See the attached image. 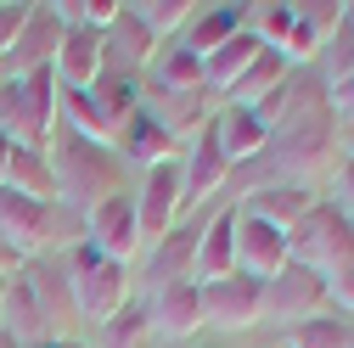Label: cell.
I'll list each match as a JSON object with an SVG mask.
<instances>
[{
    "mask_svg": "<svg viewBox=\"0 0 354 348\" xmlns=\"http://www.w3.org/2000/svg\"><path fill=\"white\" fill-rule=\"evenodd\" d=\"M51 168H57V191H62V202H79L84 213H91L96 202H107V197L124 191V163H118V152L102 146V141H84L79 129H68V124H57Z\"/></svg>",
    "mask_w": 354,
    "mask_h": 348,
    "instance_id": "6da1fadb",
    "label": "cell"
},
{
    "mask_svg": "<svg viewBox=\"0 0 354 348\" xmlns=\"http://www.w3.org/2000/svg\"><path fill=\"white\" fill-rule=\"evenodd\" d=\"M332 118H337L332 107H315V113H304V118H292V124L276 129L270 152H264V157H276V180L309 186L315 174L332 168V157H337V124Z\"/></svg>",
    "mask_w": 354,
    "mask_h": 348,
    "instance_id": "7a4b0ae2",
    "label": "cell"
},
{
    "mask_svg": "<svg viewBox=\"0 0 354 348\" xmlns=\"http://www.w3.org/2000/svg\"><path fill=\"white\" fill-rule=\"evenodd\" d=\"M68 292H73V315L91 320V326L113 320L124 303L136 298V292H129V264L102 258L91 242H79V247L68 253Z\"/></svg>",
    "mask_w": 354,
    "mask_h": 348,
    "instance_id": "3957f363",
    "label": "cell"
},
{
    "mask_svg": "<svg viewBox=\"0 0 354 348\" xmlns=\"http://www.w3.org/2000/svg\"><path fill=\"white\" fill-rule=\"evenodd\" d=\"M287 247H292V264H309L332 276L337 264H348L354 258V220L337 208V202H315L304 213V220L287 231Z\"/></svg>",
    "mask_w": 354,
    "mask_h": 348,
    "instance_id": "277c9868",
    "label": "cell"
},
{
    "mask_svg": "<svg viewBox=\"0 0 354 348\" xmlns=\"http://www.w3.org/2000/svg\"><path fill=\"white\" fill-rule=\"evenodd\" d=\"M197 292H203V331L242 337V331L264 326V281L231 270L219 281H197Z\"/></svg>",
    "mask_w": 354,
    "mask_h": 348,
    "instance_id": "5b68a950",
    "label": "cell"
},
{
    "mask_svg": "<svg viewBox=\"0 0 354 348\" xmlns=\"http://www.w3.org/2000/svg\"><path fill=\"white\" fill-rule=\"evenodd\" d=\"M332 309V298H326V276L321 270H309V264H281V276L264 281V320H276V326H304V320H315Z\"/></svg>",
    "mask_w": 354,
    "mask_h": 348,
    "instance_id": "8992f818",
    "label": "cell"
},
{
    "mask_svg": "<svg viewBox=\"0 0 354 348\" xmlns=\"http://www.w3.org/2000/svg\"><path fill=\"white\" fill-rule=\"evenodd\" d=\"M84 242L113 264H129L147 242H141V213H136V191H118L107 202H96L84 213Z\"/></svg>",
    "mask_w": 354,
    "mask_h": 348,
    "instance_id": "52a82bcc",
    "label": "cell"
},
{
    "mask_svg": "<svg viewBox=\"0 0 354 348\" xmlns=\"http://www.w3.org/2000/svg\"><path fill=\"white\" fill-rule=\"evenodd\" d=\"M57 225H62L57 202H28V197H17V191H0V242H6L12 258H28V253L57 247V242H62Z\"/></svg>",
    "mask_w": 354,
    "mask_h": 348,
    "instance_id": "ba28073f",
    "label": "cell"
},
{
    "mask_svg": "<svg viewBox=\"0 0 354 348\" xmlns=\"http://www.w3.org/2000/svg\"><path fill=\"white\" fill-rule=\"evenodd\" d=\"M0 331H6V337H17L23 348L57 342L51 315H46V303H39V287H34L28 264H17V270L6 276V287H0Z\"/></svg>",
    "mask_w": 354,
    "mask_h": 348,
    "instance_id": "9c48e42d",
    "label": "cell"
},
{
    "mask_svg": "<svg viewBox=\"0 0 354 348\" xmlns=\"http://www.w3.org/2000/svg\"><path fill=\"white\" fill-rule=\"evenodd\" d=\"M180 208H186V197H180V157L147 168V174H141V191H136L141 242H147V247H158L174 225H180Z\"/></svg>",
    "mask_w": 354,
    "mask_h": 348,
    "instance_id": "30bf717a",
    "label": "cell"
},
{
    "mask_svg": "<svg viewBox=\"0 0 354 348\" xmlns=\"http://www.w3.org/2000/svg\"><path fill=\"white\" fill-rule=\"evenodd\" d=\"M57 84L62 90H91L107 73V28L91 23H62V46H57Z\"/></svg>",
    "mask_w": 354,
    "mask_h": 348,
    "instance_id": "8fae6325",
    "label": "cell"
},
{
    "mask_svg": "<svg viewBox=\"0 0 354 348\" xmlns=\"http://www.w3.org/2000/svg\"><path fill=\"white\" fill-rule=\"evenodd\" d=\"M208 135H214L219 152H225L231 174L264 163V152H270V129L259 124L253 107H231V102H219V113H214V124H208Z\"/></svg>",
    "mask_w": 354,
    "mask_h": 348,
    "instance_id": "7c38bea8",
    "label": "cell"
},
{
    "mask_svg": "<svg viewBox=\"0 0 354 348\" xmlns=\"http://www.w3.org/2000/svg\"><path fill=\"white\" fill-rule=\"evenodd\" d=\"M287 258H292L287 231L270 225V220H259V213H242L236 208V270L253 276V281H270V276H281Z\"/></svg>",
    "mask_w": 354,
    "mask_h": 348,
    "instance_id": "4fadbf2b",
    "label": "cell"
},
{
    "mask_svg": "<svg viewBox=\"0 0 354 348\" xmlns=\"http://www.w3.org/2000/svg\"><path fill=\"white\" fill-rule=\"evenodd\" d=\"M147 309H152V337H169V342H192L203 331V292L197 281H169L147 298Z\"/></svg>",
    "mask_w": 354,
    "mask_h": 348,
    "instance_id": "5bb4252c",
    "label": "cell"
},
{
    "mask_svg": "<svg viewBox=\"0 0 354 348\" xmlns=\"http://www.w3.org/2000/svg\"><path fill=\"white\" fill-rule=\"evenodd\" d=\"M225 186H231V163L214 146V135L203 129V135H192V152H180V197H186V208H203Z\"/></svg>",
    "mask_w": 354,
    "mask_h": 348,
    "instance_id": "9a60e30c",
    "label": "cell"
},
{
    "mask_svg": "<svg viewBox=\"0 0 354 348\" xmlns=\"http://www.w3.org/2000/svg\"><path fill=\"white\" fill-rule=\"evenodd\" d=\"M57 46H62V17H57V6H34L23 39L0 57V62H6V79H23V73L51 68V62H57Z\"/></svg>",
    "mask_w": 354,
    "mask_h": 348,
    "instance_id": "2e32d148",
    "label": "cell"
},
{
    "mask_svg": "<svg viewBox=\"0 0 354 348\" xmlns=\"http://www.w3.org/2000/svg\"><path fill=\"white\" fill-rule=\"evenodd\" d=\"M236 208H242V213H259V220H270V225H281V231H292L304 213L315 208V191L298 186V180H276V174H270V180H264L259 191H248Z\"/></svg>",
    "mask_w": 354,
    "mask_h": 348,
    "instance_id": "e0dca14e",
    "label": "cell"
},
{
    "mask_svg": "<svg viewBox=\"0 0 354 348\" xmlns=\"http://www.w3.org/2000/svg\"><path fill=\"white\" fill-rule=\"evenodd\" d=\"M152 57H158V39L129 17V6L113 17V28H107V73H129V79H141L147 68H152Z\"/></svg>",
    "mask_w": 354,
    "mask_h": 348,
    "instance_id": "ac0fdd59",
    "label": "cell"
},
{
    "mask_svg": "<svg viewBox=\"0 0 354 348\" xmlns=\"http://www.w3.org/2000/svg\"><path fill=\"white\" fill-rule=\"evenodd\" d=\"M113 146H118L129 163H141V168H158V163H174V157H180V141H174L147 107L118 129V141H113Z\"/></svg>",
    "mask_w": 354,
    "mask_h": 348,
    "instance_id": "d6986e66",
    "label": "cell"
},
{
    "mask_svg": "<svg viewBox=\"0 0 354 348\" xmlns=\"http://www.w3.org/2000/svg\"><path fill=\"white\" fill-rule=\"evenodd\" d=\"M84 96H91V107H96V118H102V129H107V141H118V129L141 113V79H129V73H102Z\"/></svg>",
    "mask_w": 354,
    "mask_h": 348,
    "instance_id": "ffe728a7",
    "label": "cell"
},
{
    "mask_svg": "<svg viewBox=\"0 0 354 348\" xmlns=\"http://www.w3.org/2000/svg\"><path fill=\"white\" fill-rule=\"evenodd\" d=\"M236 270V208H219L203 242H197V264H192V281H219Z\"/></svg>",
    "mask_w": 354,
    "mask_h": 348,
    "instance_id": "44dd1931",
    "label": "cell"
},
{
    "mask_svg": "<svg viewBox=\"0 0 354 348\" xmlns=\"http://www.w3.org/2000/svg\"><path fill=\"white\" fill-rule=\"evenodd\" d=\"M208 220H192V225H174L158 247H152V292L169 287V281H186L192 264H197V242H203Z\"/></svg>",
    "mask_w": 354,
    "mask_h": 348,
    "instance_id": "7402d4cb",
    "label": "cell"
},
{
    "mask_svg": "<svg viewBox=\"0 0 354 348\" xmlns=\"http://www.w3.org/2000/svg\"><path fill=\"white\" fill-rule=\"evenodd\" d=\"M0 191H17V197H28V202H62L51 152L17 146V152H12V168H6V186H0Z\"/></svg>",
    "mask_w": 354,
    "mask_h": 348,
    "instance_id": "603a6c76",
    "label": "cell"
},
{
    "mask_svg": "<svg viewBox=\"0 0 354 348\" xmlns=\"http://www.w3.org/2000/svg\"><path fill=\"white\" fill-rule=\"evenodd\" d=\"M248 28V6H203L197 17H192V28L180 34V46L192 51V57H214L225 39H236Z\"/></svg>",
    "mask_w": 354,
    "mask_h": 348,
    "instance_id": "cb8c5ba5",
    "label": "cell"
},
{
    "mask_svg": "<svg viewBox=\"0 0 354 348\" xmlns=\"http://www.w3.org/2000/svg\"><path fill=\"white\" fill-rule=\"evenodd\" d=\"M259 51H264V46H259V34H253V28H242V34H236V39H225V46H219L214 57H203V84H208L214 96H225L231 84L253 68V57H259Z\"/></svg>",
    "mask_w": 354,
    "mask_h": 348,
    "instance_id": "d4e9b609",
    "label": "cell"
},
{
    "mask_svg": "<svg viewBox=\"0 0 354 348\" xmlns=\"http://www.w3.org/2000/svg\"><path fill=\"white\" fill-rule=\"evenodd\" d=\"M147 84L152 90H208L203 84V57H192L180 39H169V46H158V57L147 68Z\"/></svg>",
    "mask_w": 354,
    "mask_h": 348,
    "instance_id": "484cf974",
    "label": "cell"
},
{
    "mask_svg": "<svg viewBox=\"0 0 354 348\" xmlns=\"http://www.w3.org/2000/svg\"><path fill=\"white\" fill-rule=\"evenodd\" d=\"M287 73H292V62H287L281 51H270V46H264V51L253 57V68H248V73L231 84V90H225V102H231V107H259V102L270 96Z\"/></svg>",
    "mask_w": 354,
    "mask_h": 348,
    "instance_id": "4316f807",
    "label": "cell"
},
{
    "mask_svg": "<svg viewBox=\"0 0 354 348\" xmlns=\"http://www.w3.org/2000/svg\"><path fill=\"white\" fill-rule=\"evenodd\" d=\"M203 6H192V0H129V17H136L158 46H169V39H180L186 28H192V17H197Z\"/></svg>",
    "mask_w": 354,
    "mask_h": 348,
    "instance_id": "83f0119b",
    "label": "cell"
},
{
    "mask_svg": "<svg viewBox=\"0 0 354 348\" xmlns=\"http://www.w3.org/2000/svg\"><path fill=\"white\" fill-rule=\"evenodd\" d=\"M96 348H152V309H147V298H129L113 320H102V342Z\"/></svg>",
    "mask_w": 354,
    "mask_h": 348,
    "instance_id": "f1b7e54d",
    "label": "cell"
},
{
    "mask_svg": "<svg viewBox=\"0 0 354 348\" xmlns=\"http://www.w3.org/2000/svg\"><path fill=\"white\" fill-rule=\"evenodd\" d=\"M348 326H354V320H343L337 309H326V315H315V320L292 326L281 348H348Z\"/></svg>",
    "mask_w": 354,
    "mask_h": 348,
    "instance_id": "f546056e",
    "label": "cell"
},
{
    "mask_svg": "<svg viewBox=\"0 0 354 348\" xmlns=\"http://www.w3.org/2000/svg\"><path fill=\"white\" fill-rule=\"evenodd\" d=\"M248 28L259 34V46L281 51L287 34H292V0H259V6H248Z\"/></svg>",
    "mask_w": 354,
    "mask_h": 348,
    "instance_id": "4dcf8cb0",
    "label": "cell"
},
{
    "mask_svg": "<svg viewBox=\"0 0 354 348\" xmlns=\"http://www.w3.org/2000/svg\"><path fill=\"white\" fill-rule=\"evenodd\" d=\"M28 17H34V6H23V0H0V57H6L17 39H23Z\"/></svg>",
    "mask_w": 354,
    "mask_h": 348,
    "instance_id": "1f68e13d",
    "label": "cell"
},
{
    "mask_svg": "<svg viewBox=\"0 0 354 348\" xmlns=\"http://www.w3.org/2000/svg\"><path fill=\"white\" fill-rule=\"evenodd\" d=\"M326 298L337 303V315H343V320H354V258L326 276Z\"/></svg>",
    "mask_w": 354,
    "mask_h": 348,
    "instance_id": "d6a6232c",
    "label": "cell"
},
{
    "mask_svg": "<svg viewBox=\"0 0 354 348\" xmlns=\"http://www.w3.org/2000/svg\"><path fill=\"white\" fill-rule=\"evenodd\" d=\"M12 152H17V146H12V135H6V129H0V186H6V168H12Z\"/></svg>",
    "mask_w": 354,
    "mask_h": 348,
    "instance_id": "836d02e7",
    "label": "cell"
},
{
    "mask_svg": "<svg viewBox=\"0 0 354 348\" xmlns=\"http://www.w3.org/2000/svg\"><path fill=\"white\" fill-rule=\"evenodd\" d=\"M343 157H354V124H343Z\"/></svg>",
    "mask_w": 354,
    "mask_h": 348,
    "instance_id": "e575fe53",
    "label": "cell"
},
{
    "mask_svg": "<svg viewBox=\"0 0 354 348\" xmlns=\"http://www.w3.org/2000/svg\"><path fill=\"white\" fill-rule=\"evenodd\" d=\"M0 348H23V342H17V337H6V331H0Z\"/></svg>",
    "mask_w": 354,
    "mask_h": 348,
    "instance_id": "d590c367",
    "label": "cell"
},
{
    "mask_svg": "<svg viewBox=\"0 0 354 348\" xmlns=\"http://www.w3.org/2000/svg\"><path fill=\"white\" fill-rule=\"evenodd\" d=\"M348 348H354V326H348Z\"/></svg>",
    "mask_w": 354,
    "mask_h": 348,
    "instance_id": "8d00e7d4",
    "label": "cell"
}]
</instances>
